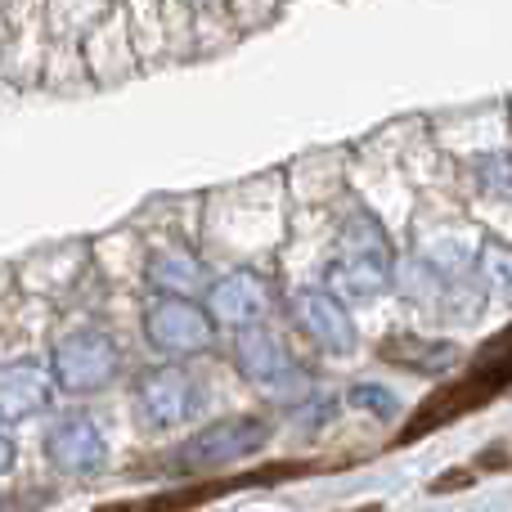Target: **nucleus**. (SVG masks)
Instances as JSON below:
<instances>
[{
  "label": "nucleus",
  "instance_id": "9",
  "mask_svg": "<svg viewBox=\"0 0 512 512\" xmlns=\"http://www.w3.org/2000/svg\"><path fill=\"white\" fill-rule=\"evenodd\" d=\"M135 409L149 427H171L194 409V382L185 369L176 364H162V369L144 373L140 387H135Z\"/></svg>",
  "mask_w": 512,
  "mask_h": 512
},
{
  "label": "nucleus",
  "instance_id": "13",
  "mask_svg": "<svg viewBox=\"0 0 512 512\" xmlns=\"http://www.w3.org/2000/svg\"><path fill=\"white\" fill-rule=\"evenodd\" d=\"M378 355L396 369H409V373H445L450 364H459V346L454 342H427V337H387L378 346Z\"/></svg>",
  "mask_w": 512,
  "mask_h": 512
},
{
  "label": "nucleus",
  "instance_id": "14",
  "mask_svg": "<svg viewBox=\"0 0 512 512\" xmlns=\"http://www.w3.org/2000/svg\"><path fill=\"white\" fill-rule=\"evenodd\" d=\"M149 283L162 297H194L203 288V270H198V261L189 252L167 248V252L149 256Z\"/></svg>",
  "mask_w": 512,
  "mask_h": 512
},
{
  "label": "nucleus",
  "instance_id": "4",
  "mask_svg": "<svg viewBox=\"0 0 512 512\" xmlns=\"http://www.w3.org/2000/svg\"><path fill=\"white\" fill-rule=\"evenodd\" d=\"M239 369H243V378H252L256 387L270 391L283 405H297L301 396H310V373L301 369L288 346L261 324L239 328Z\"/></svg>",
  "mask_w": 512,
  "mask_h": 512
},
{
  "label": "nucleus",
  "instance_id": "22",
  "mask_svg": "<svg viewBox=\"0 0 512 512\" xmlns=\"http://www.w3.org/2000/svg\"><path fill=\"white\" fill-rule=\"evenodd\" d=\"M360 512H382V508H378V504H369V508H360Z\"/></svg>",
  "mask_w": 512,
  "mask_h": 512
},
{
  "label": "nucleus",
  "instance_id": "20",
  "mask_svg": "<svg viewBox=\"0 0 512 512\" xmlns=\"http://www.w3.org/2000/svg\"><path fill=\"white\" fill-rule=\"evenodd\" d=\"M95 512H140V504H108V508H95Z\"/></svg>",
  "mask_w": 512,
  "mask_h": 512
},
{
  "label": "nucleus",
  "instance_id": "8",
  "mask_svg": "<svg viewBox=\"0 0 512 512\" xmlns=\"http://www.w3.org/2000/svg\"><path fill=\"white\" fill-rule=\"evenodd\" d=\"M292 315L306 328V337L328 355H351L355 351V319L346 315L342 297L328 288H301L292 297Z\"/></svg>",
  "mask_w": 512,
  "mask_h": 512
},
{
  "label": "nucleus",
  "instance_id": "17",
  "mask_svg": "<svg viewBox=\"0 0 512 512\" xmlns=\"http://www.w3.org/2000/svg\"><path fill=\"white\" fill-rule=\"evenodd\" d=\"M351 405H360V409H373V414L378 418H391L396 414V396H391V391H378V387H355L351 391Z\"/></svg>",
  "mask_w": 512,
  "mask_h": 512
},
{
  "label": "nucleus",
  "instance_id": "16",
  "mask_svg": "<svg viewBox=\"0 0 512 512\" xmlns=\"http://www.w3.org/2000/svg\"><path fill=\"white\" fill-rule=\"evenodd\" d=\"M481 270H486V279L499 288V297L512 301V248H499V243H490V248L481 252Z\"/></svg>",
  "mask_w": 512,
  "mask_h": 512
},
{
  "label": "nucleus",
  "instance_id": "1",
  "mask_svg": "<svg viewBox=\"0 0 512 512\" xmlns=\"http://www.w3.org/2000/svg\"><path fill=\"white\" fill-rule=\"evenodd\" d=\"M499 391H512V324L504 328V333H495L477 355H472L468 369H463V378L436 387L432 396L414 409V418L400 427L396 445H414V441H423L427 432H441V427H450L454 418L490 405Z\"/></svg>",
  "mask_w": 512,
  "mask_h": 512
},
{
  "label": "nucleus",
  "instance_id": "21",
  "mask_svg": "<svg viewBox=\"0 0 512 512\" xmlns=\"http://www.w3.org/2000/svg\"><path fill=\"white\" fill-rule=\"evenodd\" d=\"M194 5H221V0H194Z\"/></svg>",
  "mask_w": 512,
  "mask_h": 512
},
{
  "label": "nucleus",
  "instance_id": "10",
  "mask_svg": "<svg viewBox=\"0 0 512 512\" xmlns=\"http://www.w3.org/2000/svg\"><path fill=\"white\" fill-rule=\"evenodd\" d=\"M212 319L216 324H230V328H252L270 315V288L256 270H234L225 274L221 283H212Z\"/></svg>",
  "mask_w": 512,
  "mask_h": 512
},
{
  "label": "nucleus",
  "instance_id": "2",
  "mask_svg": "<svg viewBox=\"0 0 512 512\" xmlns=\"http://www.w3.org/2000/svg\"><path fill=\"white\" fill-rule=\"evenodd\" d=\"M391 270H396V256H391V243H387V234H382V225L373 221L364 207H355V212L346 216L342 248H337V261H333V270H328V283H333L342 297L369 301L391 288Z\"/></svg>",
  "mask_w": 512,
  "mask_h": 512
},
{
  "label": "nucleus",
  "instance_id": "6",
  "mask_svg": "<svg viewBox=\"0 0 512 512\" xmlns=\"http://www.w3.org/2000/svg\"><path fill=\"white\" fill-rule=\"evenodd\" d=\"M319 463H265V468L239 472V477H207L198 486H176V490H162V495L144 499L140 512H189V508H203L221 495H234V490H252V486H274V481H292V477H306L315 472Z\"/></svg>",
  "mask_w": 512,
  "mask_h": 512
},
{
  "label": "nucleus",
  "instance_id": "3",
  "mask_svg": "<svg viewBox=\"0 0 512 512\" xmlns=\"http://www.w3.org/2000/svg\"><path fill=\"white\" fill-rule=\"evenodd\" d=\"M270 441V423L256 414H239V418H221V423L194 432L176 454H171V472L180 477H216L230 463L248 459L252 450Z\"/></svg>",
  "mask_w": 512,
  "mask_h": 512
},
{
  "label": "nucleus",
  "instance_id": "5",
  "mask_svg": "<svg viewBox=\"0 0 512 512\" xmlns=\"http://www.w3.org/2000/svg\"><path fill=\"white\" fill-rule=\"evenodd\" d=\"M117 364L122 360H117L113 337L99 333V328H77L54 346V378H59L63 391H77V396L108 387Z\"/></svg>",
  "mask_w": 512,
  "mask_h": 512
},
{
  "label": "nucleus",
  "instance_id": "12",
  "mask_svg": "<svg viewBox=\"0 0 512 512\" xmlns=\"http://www.w3.org/2000/svg\"><path fill=\"white\" fill-rule=\"evenodd\" d=\"M45 405H50V378L41 373V364H32V360L9 364L5 382H0V414H5V423L41 414Z\"/></svg>",
  "mask_w": 512,
  "mask_h": 512
},
{
  "label": "nucleus",
  "instance_id": "15",
  "mask_svg": "<svg viewBox=\"0 0 512 512\" xmlns=\"http://www.w3.org/2000/svg\"><path fill=\"white\" fill-rule=\"evenodd\" d=\"M477 180L486 194L508 198L512 203V153H490V158L477 162Z\"/></svg>",
  "mask_w": 512,
  "mask_h": 512
},
{
  "label": "nucleus",
  "instance_id": "7",
  "mask_svg": "<svg viewBox=\"0 0 512 512\" xmlns=\"http://www.w3.org/2000/svg\"><path fill=\"white\" fill-rule=\"evenodd\" d=\"M144 333L167 355H198L212 346V315L189 297H162L144 315Z\"/></svg>",
  "mask_w": 512,
  "mask_h": 512
},
{
  "label": "nucleus",
  "instance_id": "11",
  "mask_svg": "<svg viewBox=\"0 0 512 512\" xmlns=\"http://www.w3.org/2000/svg\"><path fill=\"white\" fill-rule=\"evenodd\" d=\"M45 454L59 472L86 477V472H99V463H104V436L95 432L90 418H63L45 436Z\"/></svg>",
  "mask_w": 512,
  "mask_h": 512
},
{
  "label": "nucleus",
  "instance_id": "19",
  "mask_svg": "<svg viewBox=\"0 0 512 512\" xmlns=\"http://www.w3.org/2000/svg\"><path fill=\"white\" fill-rule=\"evenodd\" d=\"M481 468H508V454H504V445H490V450L481 454Z\"/></svg>",
  "mask_w": 512,
  "mask_h": 512
},
{
  "label": "nucleus",
  "instance_id": "18",
  "mask_svg": "<svg viewBox=\"0 0 512 512\" xmlns=\"http://www.w3.org/2000/svg\"><path fill=\"white\" fill-rule=\"evenodd\" d=\"M468 486H472V472L454 468V472H445V477L432 481V495H450V490H468Z\"/></svg>",
  "mask_w": 512,
  "mask_h": 512
}]
</instances>
